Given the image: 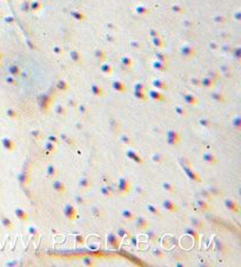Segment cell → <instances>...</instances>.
I'll list each match as a JSON object with an SVG mask.
<instances>
[{
    "label": "cell",
    "mask_w": 241,
    "mask_h": 267,
    "mask_svg": "<svg viewBox=\"0 0 241 267\" xmlns=\"http://www.w3.org/2000/svg\"><path fill=\"white\" fill-rule=\"evenodd\" d=\"M131 190V183L128 181V179H126L125 176H120L118 179V191L121 195L128 193Z\"/></svg>",
    "instance_id": "cell-1"
},
{
    "label": "cell",
    "mask_w": 241,
    "mask_h": 267,
    "mask_svg": "<svg viewBox=\"0 0 241 267\" xmlns=\"http://www.w3.org/2000/svg\"><path fill=\"white\" fill-rule=\"evenodd\" d=\"M166 135H167V140L166 141H167L168 145L175 146V145L179 144V141H180V134H179L178 131H175V130H168L166 132Z\"/></svg>",
    "instance_id": "cell-2"
},
{
    "label": "cell",
    "mask_w": 241,
    "mask_h": 267,
    "mask_svg": "<svg viewBox=\"0 0 241 267\" xmlns=\"http://www.w3.org/2000/svg\"><path fill=\"white\" fill-rule=\"evenodd\" d=\"M120 245V238L117 235V233H113V232H110L107 234V246L110 248H113V249H117Z\"/></svg>",
    "instance_id": "cell-3"
},
{
    "label": "cell",
    "mask_w": 241,
    "mask_h": 267,
    "mask_svg": "<svg viewBox=\"0 0 241 267\" xmlns=\"http://www.w3.org/2000/svg\"><path fill=\"white\" fill-rule=\"evenodd\" d=\"M64 214L68 220H74L76 218V210L72 204L67 203L64 206Z\"/></svg>",
    "instance_id": "cell-4"
},
{
    "label": "cell",
    "mask_w": 241,
    "mask_h": 267,
    "mask_svg": "<svg viewBox=\"0 0 241 267\" xmlns=\"http://www.w3.org/2000/svg\"><path fill=\"white\" fill-rule=\"evenodd\" d=\"M134 222H135V227L139 229V231H145V229H147V227H148V225H149V222H148V220L145 218V217H142V215H135L134 217Z\"/></svg>",
    "instance_id": "cell-5"
},
{
    "label": "cell",
    "mask_w": 241,
    "mask_h": 267,
    "mask_svg": "<svg viewBox=\"0 0 241 267\" xmlns=\"http://www.w3.org/2000/svg\"><path fill=\"white\" fill-rule=\"evenodd\" d=\"M223 205H225V207H226L229 212H232V213H237V212H239V206H237V204H236L233 199H229V198L225 199Z\"/></svg>",
    "instance_id": "cell-6"
},
{
    "label": "cell",
    "mask_w": 241,
    "mask_h": 267,
    "mask_svg": "<svg viewBox=\"0 0 241 267\" xmlns=\"http://www.w3.org/2000/svg\"><path fill=\"white\" fill-rule=\"evenodd\" d=\"M126 157H127L128 159H131L132 161L136 162V164H142V162H143V160L141 159V157H140L134 149H132V148H128V149L126 151Z\"/></svg>",
    "instance_id": "cell-7"
},
{
    "label": "cell",
    "mask_w": 241,
    "mask_h": 267,
    "mask_svg": "<svg viewBox=\"0 0 241 267\" xmlns=\"http://www.w3.org/2000/svg\"><path fill=\"white\" fill-rule=\"evenodd\" d=\"M202 160L206 162V164H208V165H215L216 164V157L213 154V153H211V152H205L204 154H202Z\"/></svg>",
    "instance_id": "cell-8"
},
{
    "label": "cell",
    "mask_w": 241,
    "mask_h": 267,
    "mask_svg": "<svg viewBox=\"0 0 241 267\" xmlns=\"http://www.w3.org/2000/svg\"><path fill=\"white\" fill-rule=\"evenodd\" d=\"M52 186H53V190H54L58 194H64L65 191H66L65 184H64L62 181H60V180H54L53 184H52Z\"/></svg>",
    "instance_id": "cell-9"
},
{
    "label": "cell",
    "mask_w": 241,
    "mask_h": 267,
    "mask_svg": "<svg viewBox=\"0 0 241 267\" xmlns=\"http://www.w3.org/2000/svg\"><path fill=\"white\" fill-rule=\"evenodd\" d=\"M163 207L167 211V212H171V213H173V212H177V205L172 201V200H170V199H166V200H164L163 201Z\"/></svg>",
    "instance_id": "cell-10"
},
{
    "label": "cell",
    "mask_w": 241,
    "mask_h": 267,
    "mask_svg": "<svg viewBox=\"0 0 241 267\" xmlns=\"http://www.w3.org/2000/svg\"><path fill=\"white\" fill-rule=\"evenodd\" d=\"M14 213H16V217L20 220V221H26L27 219H28V214H27V212L24 210V208H21V207H18V208H16L14 210Z\"/></svg>",
    "instance_id": "cell-11"
},
{
    "label": "cell",
    "mask_w": 241,
    "mask_h": 267,
    "mask_svg": "<svg viewBox=\"0 0 241 267\" xmlns=\"http://www.w3.org/2000/svg\"><path fill=\"white\" fill-rule=\"evenodd\" d=\"M78 185H79V187L80 188H83V190H87L91 185H92V183H91V180L88 179L87 176H81L79 179V181H78Z\"/></svg>",
    "instance_id": "cell-12"
},
{
    "label": "cell",
    "mask_w": 241,
    "mask_h": 267,
    "mask_svg": "<svg viewBox=\"0 0 241 267\" xmlns=\"http://www.w3.org/2000/svg\"><path fill=\"white\" fill-rule=\"evenodd\" d=\"M100 193H101V195L105 197V198H112V197H113V190H112V187L108 186V185L101 186V187H100Z\"/></svg>",
    "instance_id": "cell-13"
},
{
    "label": "cell",
    "mask_w": 241,
    "mask_h": 267,
    "mask_svg": "<svg viewBox=\"0 0 241 267\" xmlns=\"http://www.w3.org/2000/svg\"><path fill=\"white\" fill-rule=\"evenodd\" d=\"M121 217H122L125 220H127V221H132V220L134 219L135 214L133 213V211H132V210L125 208V210H122V211H121Z\"/></svg>",
    "instance_id": "cell-14"
},
{
    "label": "cell",
    "mask_w": 241,
    "mask_h": 267,
    "mask_svg": "<svg viewBox=\"0 0 241 267\" xmlns=\"http://www.w3.org/2000/svg\"><path fill=\"white\" fill-rule=\"evenodd\" d=\"M185 171H186V174L188 175V178H189L191 180H194V181H200V176H199V174H198L194 169H191V168L185 167Z\"/></svg>",
    "instance_id": "cell-15"
},
{
    "label": "cell",
    "mask_w": 241,
    "mask_h": 267,
    "mask_svg": "<svg viewBox=\"0 0 241 267\" xmlns=\"http://www.w3.org/2000/svg\"><path fill=\"white\" fill-rule=\"evenodd\" d=\"M161 187H163V190H164L165 192H167V193H170V194H173V193L175 192V187H174L171 183H168V181H164V183L161 184Z\"/></svg>",
    "instance_id": "cell-16"
},
{
    "label": "cell",
    "mask_w": 241,
    "mask_h": 267,
    "mask_svg": "<svg viewBox=\"0 0 241 267\" xmlns=\"http://www.w3.org/2000/svg\"><path fill=\"white\" fill-rule=\"evenodd\" d=\"M46 174L48 178H55L58 172H57V168L54 165H48L47 168H46Z\"/></svg>",
    "instance_id": "cell-17"
},
{
    "label": "cell",
    "mask_w": 241,
    "mask_h": 267,
    "mask_svg": "<svg viewBox=\"0 0 241 267\" xmlns=\"http://www.w3.org/2000/svg\"><path fill=\"white\" fill-rule=\"evenodd\" d=\"M147 211L152 214V215H155V217H160L161 214H160V212H159V210H158V207L155 206V205H153V204H147Z\"/></svg>",
    "instance_id": "cell-18"
},
{
    "label": "cell",
    "mask_w": 241,
    "mask_h": 267,
    "mask_svg": "<svg viewBox=\"0 0 241 267\" xmlns=\"http://www.w3.org/2000/svg\"><path fill=\"white\" fill-rule=\"evenodd\" d=\"M117 235L120 238V239H124V238H129V232L126 227H119L118 231H117Z\"/></svg>",
    "instance_id": "cell-19"
},
{
    "label": "cell",
    "mask_w": 241,
    "mask_h": 267,
    "mask_svg": "<svg viewBox=\"0 0 241 267\" xmlns=\"http://www.w3.org/2000/svg\"><path fill=\"white\" fill-rule=\"evenodd\" d=\"M151 159H152V161L155 162V164H161V162L165 161V157H164L163 154H160V153H154V154H152Z\"/></svg>",
    "instance_id": "cell-20"
},
{
    "label": "cell",
    "mask_w": 241,
    "mask_h": 267,
    "mask_svg": "<svg viewBox=\"0 0 241 267\" xmlns=\"http://www.w3.org/2000/svg\"><path fill=\"white\" fill-rule=\"evenodd\" d=\"M184 100H185V103H187L188 105H192V106L198 104V99L194 96H192V94H186L184 97Z\"/></svg>",
    "instance_id": "cell-21"
},
{
    "label": "cell",
    "mask_w": 241,
    "mask_h": 267,
    "mask_svg": "<svg viewBox=\"0 0 241 267\" xmlns=\"http://www.w3.org/2000/svg\"><path fill=\"white\" fill-rule=\"evenodd\" d=\"M149 97H151V99L152 100H154V101H163L164 100V97L161 96V93H159V92H155V91H151L149 93Z\"/></svg>",
    "instance_id": "cell-22"
},
{
    "label": "cell",
    "mask_w": 241,
    "mask_h": 267,
    "mask_svg": "<svg viewBox=\"0 0 241 267\" xmlns=\"http://www.w3.org/2000/svg\"><path fill=\"white\" fill-rule=\"evenodd\" d=\"M53 111H54V112H55V114H58V115H64V114H65V112H66V108H65V106H64V105H61V104H57V105H54Z\"/></svg>",
    "instance_id": "cell-23"
},
{
    "label": "cell",
    "mask_w": 241,
    "mask_h": 267,
    "mask_svg": "<svg viewBox=\"0 0 241 267\" xmlns=\"http://www.w3.org/2000/svg\"><path fill=\"white\" fill-rule=\"evenodd\" d=\"M3 144H4V146L6 147V149L13 151V148H14V142H13L10 138H4V139H3Z\"/></svg>",
    "instance_id": "cell-24"
},
{
    "label": "cell",
    "mask_w": 241,
    "mask_h": 267,
    "mask_svg": "<svg viewBox=\"0 0 241 267\" xmlns=\"http://www.w3.org/2000/svg\"><path fill=\"white\" fill-rule=\"evenodd\" d=\"M44 148H45L46 151H48V152H54V151L57 149V144L46 140L45 144H44Z\"/></svg>",
    "instance_id": "cell-25"
},
{
    "label": "cell",
    "mask_w": 241,
    "mask_h": 267,
    "mask_svg": "<svg viewBox=\"0 0 241 267\" xmlns=\"http://www.w3.org/2000/svg\"><path fill=\"white\" fill-rule=\"evenodd\" d=\"M76 108H78V112H79L80 115H86V114L88 113V106L85 105V104H80V105H78Z\"/></svg>",
    "instance_id": "cell-26"
},
{
    "label": "cell",
    "mask_w": 241,
    "mask_h": 267,
    "mask_svg": "<svg viewBox=\"0 0 241 267\" xmlns=\"http://www.w3.org/2000/svg\"><path fill=\"white\" fill-rule=\"evenodd\" d=\"M196 206H198L200 210H202V211L208 210V204H207L206 200H204V198H200V199L196 200Z\"/></svg>",
    "instance_id": "cell-27"
},
{
    "label": "cell",
    "mask_w": 241,
    "mask_h": 267,
    "mask_svg": "<svg viewBox=\"0 0 241 267\" xmlns=\"http://www.w3.org/2000/svg\"><path fill=\"white\" fill-rule=\"evenodd\" d=\"M199 124H200V126L204 127V128H209V127L212 126V121H211L209 119H207V118H201V119L199 120Z\"/></svg>",
    "instance_id": "cell-28"
},
{
    "label": "cell",
    "mask_w": 241,
    "mask_h": 267,
    "mask_svg": "<svg viewBox=\"0 0 241 267\" xmlns=\"http://www.w3.org/2000/svg\"><path fill=\"white\" fill-rule=\"evenodd\" d=\"M92 93H93L94 96H97V97H101V96H102V90H101L99 86L93 85V86H92Z\"/></svg>",
    "instance_id": "cell-29"
},
{
    "label": "cell",
    "mask_w": 241,
    "mask_h": 267,
    "mask_svg": "<svg viewBox=\"0 0 241 267\" xmlns=\"http://www.w3.org/2000/svg\"><path fill=\"white\" fill-rule=\"evenodd\" d=\"M232 125H233L236 130H239V128L241 127V119H240L239 115H236V117H234V118L232 119Z\"/></svg>",
    "instance_id": "cell-30"
},
{
    "label": "cell",
    "mask_w": 241,
    "mask_h": 267,
    "mask_svg": "<svg viewBox=\"0 0 241 267\" xmlns=\"http://www.w3.org/2000/svg\"><path fill=\"white\" fill-rule=\"evenodd\" d=\"M19 180H20V184L21 185H26L28 183V174L26 172H23L20 174V178H19Z\"/></svg>",
    "instance_id": "cell-31"
},
{
    "label": "cell",
    "mask_w": 241,
    "mask_h": 267,
    "mask_svg": "<svg viewBox=\"0 0 241 267\" xmlns=\"http://www.w3.org/2000/svg\"><path fill=\"white\" fill-rule=\"evenodd\" d=\"M119 139H120V141H121L122 144H125V145H131V142H132L131 137H128L127 134H121Z\"/></svg>",
    "instance_id": "cell-32"
},
{
    "label": "cell",
    "mask_w": 241,
    "mask_h": 267,
    "mask_svg": "<svg viewBox=\"0 0 241 267\" xmlns=\"http://www.w3.org/2000/svg\"><path fill=\"white\" fill-rule=\"evenodd\" d=\"M175 113L179 115V117H185L186 115V110L182 107V106H175Z\"/></svg>",
    "instance_id": "cell-33"
},
{
    "label": "cell",
    "mask_w": 241,
    "mask_h": 267,
    "mask_svg": "<svg viewBox=\"0 0 241 267\" xmlns=\"http://www.w3.org/2000/svg\"><path fill=\"white\" fill-rule=\"evenodd\" d=\"M6 114H7V117H8V118H11V119H16V118L18 117L17 111H16V110H13V108H8V110L6 111Z\"/></svg>",
    "instance_id": "cell-34"
},
{
    "label": "cell",
    "mask_w": 241,
    "mask_h": 267,
    "mask_svg": "<svg viewBox=\"0 0 241 267\" xmlns=\"http://www.w3.org/2000/svg\"><path fill=\"white\" fill-rule=\"evenodd\" d=\"M74 200H75V204H76V205H79V206H83V205H85V204H86V200H85L81 195H75Z\"/></svg>",
    "instance_id": "cell-35"
},
{
    "label": "cell",
    "mask_w": 241,
    "mask_h": 267,
    "mask_svg": "<svg viewBox=\"0 0 241 267\" xmlns=\"http://www.w3.org/2000/svg\"><path fill=\"white\" fill-rule=\"evenodd\" d=\"M27 233L31 234V235H37L38 234V228L34 226V225H30L27 227Z\"/></svg>",
    "instance_id": "cell-36"
},
{
    "label": "cell",
    "mask_w": 241,
    "mask_h": 267,
    "mask_svg": "<svg viewBox=\"0 0 241 267\" xmlns=\"http://www.w3.org/2000/svg\"><path fill=\"white\" fill-rule=\"evenodd\" d=\"M31 135H32L35 140H39V139H41V137H42V134H41V132H40L39 130H33V131H31Z\"/></svg>",
    "instance_id": "cell-37"
},
{
    "label": "cell",
    "mask_w": 241,
    "mask_h": 267,
    "mask_svg": "<svg viewBox=\"0 0 241 267\" xmlns=\"http://www.w3.org/2000/svg\"><path fill=\"white\" fill-rule=\"evenodd\" d=\"M186 233L189 234V235H192V237H196V235H198V232H196V229H195L193 226L187 227V228H186Z\"/></svg>",
    "instance_id": "cell-38"
},
{
    "label": "cell",
    "mask_w": 241,
    "mask_h": 267,
    "mask_svg": "<svg viewBox=\"0 0 241 267\" xmlns=\"http://www.w3.org/2000/svg\"><path fill=\"white\" fill-rule=\"evenodd\" d=\"M134 96H135V98L139 99V100H145V99H146V96H145V93H143L142 91H135V92H134Z\"/></svg>",
    "instance_id": "cell-39"
},
{
    "label": "cell",
    "mask_w": 241,
    "mask_h": 267,
    "mask_svg": "<svg viewBox=\"0 0 241 267\" xmlns=\"http://www.w3.org/2000/svg\"><path fill=\"white\" fill-rule=\"evenodd\" d=\"M60 139H61V140H64L65 142H67L68 145H71V144H72V139H71V138H69V135H67L66 133H61V134H60Z\"/></svg>",
    "instance_id": "cell-40"
},
{
    "label": "cell",
    "mask_w": 241,
    "mask_h": 267,
    "mask_svg": "<svg viewBox=\"0 0 241 267\" xmlns=\"http://www.w3.org/2000/svg\"><path fill=\"white\" fill-rule=\"evenodd\" d=\"M113 87H114V90H115V91H118L119 93H120V92H122V91H125V87L122 86V84H121V82H115V84L113 85Z\"/></svg>",
    "instance_id": "cell-41"
},
{
    "label": "cell",
    "mask_w": 241,
    "mask_h": 267,
    "mask_svg": "<svg viewBox=\"0 0 241 267\" xmlns=\"http://www.w3.org/2000/svg\"><path fill=\"white\" fill-rule=\"evenodd\" d=\"M91 212H92V214L94 215V217H97V218H99L100 215H101V211H100V208L99 207H92L91 208Z\"/></svg>",
    "instance_id": "cell-42"
},
{
    "label": "cell",
    "mask_w": 241,
    "mask_h": 267,
    "mask_svg": "<svg viewBox=\"0 0 241 267\" xmlns=\"http://www.w3.org/2000/svg\"><path fill=\"white\" fill-rule=\"evenodd\" d=\"M191 222H192V226H193V227H195V228H200V227L202 226V222H201L199 219H195V218H194V219H192V220H191Z\"/></svg>",
    "instance_id": "cell-43"
},
{
    "label": "cell",
    "mask_w": 241,
    "mask_h": 267,
    "mask_svg": "<svg viewBox=\"0 0 241 267\" xmlns=\"http://www.w3.org/2000/svg\"><path fill=\"white\" fill-rule=\"evenodd\" d=\"M212 99H214L216 103H222L223 101V97H221L220 94H216V93L212 94Z\"/></svg>",
    "instance_id": "cell-44"
},
{
    "label": "cell",
    "mask_w": 241,
    "mask_h": 267,
    "mask_svg": "<svg viewBox=\"0 0 241 267\" xmlns=\"http://www.w3.org/2000/svg\"><path fill=\"white\" fill-rule=\"evenodd\" d=\"M47 140L51 141V142H54V144H58V142H59V138L55 137V135H52V134H49V135L47 137Z\"/></svg>",
    "instance_id": "cell-45"
},
{
    "label": "cell",
    "mask_w": 241,
    "mask_h": 267,
    "mask_svg": "<svg viewBox=\"0 0 241 267\" xmlns=\"http://www.w3.org/2000/svg\"><path fill=\"white\" fill-rule=\"evenodd\" d=\"M3 222H4V226H5V227L12 228V222H11V220H10L8 218H4V219H3Z\"/></svg>",
    "instance_id": "cell-46"
},
{
    "label": "cell",
    "mask_w": 241,
    "mask_h": 267,
    "mask_svg": "<svg viewBox=\"0 0 241 267\" xmlns=\"http://www.w3.org/2000/svg\"><path fill=\"white\" fill-rule=\"evenodd\" d=\"M83 265H85V266H92L93 265V261H92L91 258H85V259H83Z\"/></svg>",
    "instance_id": "cell-47"
},
{
    "label": "cell",
    "mask_w": 241,
    "mask_h": 267,
    "mask_svg": "<svg viewBox=\"0 0 241 267\" xmlns=\"http://www.w3.org/2000/svg\"><path fill=\"white\" fill-rule=\"evenodd\" d=\"M135 192H136V194H138V195H143V194H145V190H143V187H142V186H136Z\"/></svg>",
    "instance_id": "cell-48"
},
{
    "label": "cell",
    "mask_w": 241,
    "mask_h": 267,
    "mask_svg": "<svg viewBox=\"0 0 241 267\" xmlns=\"http://www.w3.org/2000/svg\"><path fill=\"white\" fill-rule=\"evenodd\" d=\"M58 87L60 88V90H62V91H65V90H67V86H66V82H59L58 84Z\"/></svg>",
    "instance_id": "cell-49"
},
{
    "label": "cell",
    "mask_w": 241,
    "mask_h": 267,
    "mask_svg": "<svg viewBox=\"0 0 241 267\" xmlns=\"http://www.w3.org/2000/svg\"><path fill=\"white\" fill-rule=\"evenodd\" d=\"M154 86L155 87H159V88H165V85H163V82H160V81H155L154 82Z\"/></svg>",
    "instance_id": "cell-50"
},
{
    "label": "cell",
    "mask_w": 241,
    "mask_h": 267,
    "mask_svg": "<svg viewBox=\"0 0 241 267\" xmlns=\"http://www.w3.org/2000/svg\"><path fill=\"white\" fill-rule=\"evenodd\" d=\"M147 237L149 238V240H151V241L155 240V235H154V233H153V232H149V233L147 234Z\"/></svg>",
    "instance_id": "cell-51"
},
{
    "label": "cell",
    "mask_w": 241,
    "mask_h": 267,
    "mask_svg": "<svg viewBox=\"0 0 241 267\" xmlns=\"http://www.w3.org/2000/svg\"><path fill=\"white\" fill-rule=\"evenodd\" d=\"M154 255L163 256V253H161V251H160V249H155V251H154Z\"/></svg>",
    "instance_id": "cell-52"
},
{
    "label": "cell",
    "mask_w": 241,
    "mask_h": 267,
    "mask_svg": "<svg viewBox=\"0 0 241 267\" xmlns=\"http://www.w3.org/2000/svg\"><path fill=\"white\" fill-rule=\"evenodd\" d=\"M135 91H142L143 92V87L141 85H135Z\"/></svg>",
    "instance_id": "cell-53"
},
{
    "label": "cell",
    "mask_w": 241,
    "mask_h": 267,
    "mask_svg": "<svg viewBox=\"0 0 241 267\" xmlns=\"http://www.w3.org/2000/svg\"><path fill=\"white\" fill-rule=\"evenodd\" d=\"M204 85L207 86V87H211V86H212V82H211L209 80H204Z\"/></svg>",
    "instance_id": "cell-54"
},
{
    "label": "cell",
    "mask_w": 241,
    "mask_h": 267,
    "mask_svg": "<svg viewBox=\"0 0 241 267\" xmlns=\"http://www.w3.org/2000/svg\"><path fill=\"white\" fill-rule=\"evenodd\" d=\"M76 240H79V241H81V242H83V241H84V239H83V238H80V237H79V235H78V237H76Z\"/></svg>",
    "instance_id": "cell-55"
}]
</instances>
